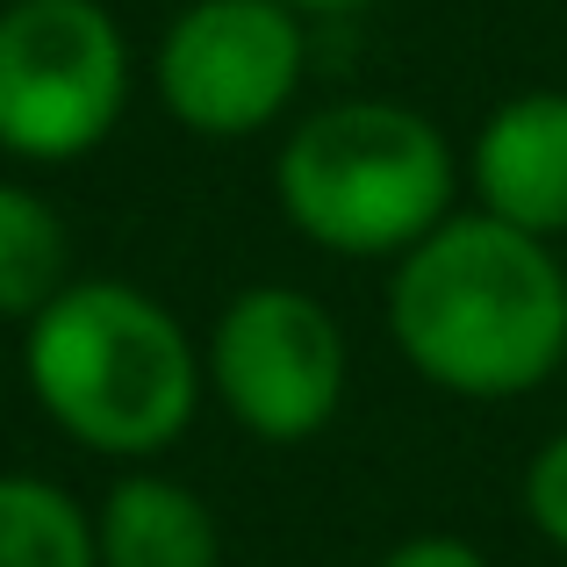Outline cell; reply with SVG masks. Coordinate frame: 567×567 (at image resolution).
Here are the masks:
<instances>
[{
    "instance_id": "6da1fadb",
    "label": "cell",
    "mask_w": 567,
    "mask_h": 567,
    "mask_svg": "<svg viewBox=\"0 0 567 567\" xmlns=\"http://www.w3.org/2000/svg\"><path fill=\"white\" fill-rule=\"evenodd\" d=\"M381 317L416 381L460 402H517L567 367V266L546 237L445 216L388 274Z\"/></svg>"
},
{
    "instance_id": "7a4b0ae2",
    "label": "cell",
    "mask_w": 567,
    "mask_h": 567,
    "mask_svg": "<svg viewBox=\"0 0 567 567\" xmlns=\"http://www.w3.org/2000/svg\"><path fill=\"white\" fill-rule=\"evenodd\" d=\"M22 381L72 445L123 467H152L181 445L208 395L202 346L158 295L130 280H72L43 317L22 323Z\"/></svg>"
},
{
    "instance_id": "3957f363",
    "label": "cell",
    "mask_w": 567,
    "mask_h": 567,
    "mask_svg": "<svg viewBox=\"0 0 567 567\" xmlns=\"http://www.w3.org/2000/svg\"><path fill=\"white\" fill-rule=\"evenodd\" d=\"M460 194V152L424 109L331 101L309 109L274 152V202L295 237L338 259H402Z\"/></svg>"
},
{
    "instance_id": "277c9868",
    "label": "cell",
    "mask_w": 567,
    "mask_h": 567,
    "mask_svg": "<svg viewBox=\"0 0 567 567\" xmlns=\"http://www.w3.org/2000/svg\"><path fill=\"white\" fill-rule=\"evenodd\" d=\"M130 109V37L101 0L0 8V152L72 166L101 152Z\"/></svg>"
},
{
    "instance_id": "5b68a950",
    "label": "cell",
    "mask_w": 567,
    "mask_h": 567,
    "mask_svg": "<svg viewBox=\"0 0 567 567\" xmlns=\"http://www.w3.org/2000/svg\"><path fill=\"white\" fill-rule=\"evenodd\" d=\"M202 374L237 431H251L259 445H302L317 431H331V416L346 410L352 346L346 323L309 288L259 280V288H237L216 309Z\"/></svg>"
},
{
    "instance_id": "8992f818",
    "label": "cell",
    "mask_w": 567,
    "mask_h": 567,
    "mask_svg": "<svg viewBox=\"0 0 567 567\" xmlns=\"http://www.w3.org/2000/svg\"><path fill=\"white\" fill-rule=\"evenodd\" d=\"M309 14L288 0H194L166 22L152 58L158 109L208 144L274 130L309 72Z\"/></svg>"
},
{
    "instance_id": "52a82bcc",
    "label": "cell",
    "mask_w": 567,
    "mask_h": 567,
    "mask_svg": "<svg viewBox=\"0 0 567 567\" xmlns=\"http://www.w3.org/2000/svg\"><path fill=\"white\" fill-rule=\"evenodd\" d=\"M474 208L525 237H567V86H525L496 101L467 144Z\"/></svg>"
},
{
    "instance_id": "ba28073f",
    "label": "cell",
    "mask_w": 567,
    "mask_h": 567,
    "mask_svg": "<svg viewBox=\"0 0 567 567\" xmlns=\"http://www.w3.org/2000/svg\"><path fill=\"white\" fill-rule=\"evenodd\" d=\"M86 517H94V560L101 567H216L223 560L216 511L181 474L130 467V474H115L109 496Z\"/></svg>"
},
{
    "instance_id": "9c48e42d",
    "label": "cell",
    "mask_w": 567,
    "mask_h": 567,
    "mask_svg": "<svg viewBox=\"0 0 567 567\" xmlns=\"http://www.w3.org/2000/svg\"><path fill=\"white\" fill-rule=\"evenodd\" d=\"M72 230L37 187L0 181V323H29L72 288Z\"/></svg>"
},
{
    "instance_id": "30bf717a",
    "label": "cell",
    "mask_w": 567,
    "mask_h": 567,
    "mask_svg": "<svg viewBox=\"0 0 567 567\" xmlns=\"http://www.w3.org/2000/svg\"><path fill=\"white\" fill-rule=\"evenodd\" d=\"M0 567H101L94 517L43 474H0Z\"/></svg>"
},
{
    "instance_id": "8fae6325",
    "label": "cell",
    "mask_w": 567,
    "mask_h": 567,
    "mask_svg": "<svg viewBox=\"0 0 567 567\" xmlns=\"http://www.w3.org/2000/svg\"><path fill=\"white\" fill-rule=\"evenodd\" d=\"M525 517L546 546L567 554V431H554V439L525 460Z\"/></svg>"
},
{
    "instance_id": "7c38bea8",
    "label": "cell",
    "mask_w": 567,
    "mask_h": 567,
    "mask_svg": "<svg viewBox=\"0 0 567 567\" xmlns=\"http://www.w3.org/2000/svg\"><path fill=\"white\" fill-rule=\"evenodd\" d=\"M374 567H488V554L474 539H453V532H416V539L388 546Z\"/></svg>"
},
{
    "instance_id": "4fadbf2b",
    "label": "cell",
    "mask_w": 567,
    "mask_h": 567,
    "mask_svg": "<svg viewBox=\"0 0 567 567\" xmlns=\"http://www.w3.org/2000/svg\"><path fill=\"white\" fill-rule=\"evenodd\" d=\"M295 14H360V8H374V0H288Z\"/></svg>"
}]
</instances>
